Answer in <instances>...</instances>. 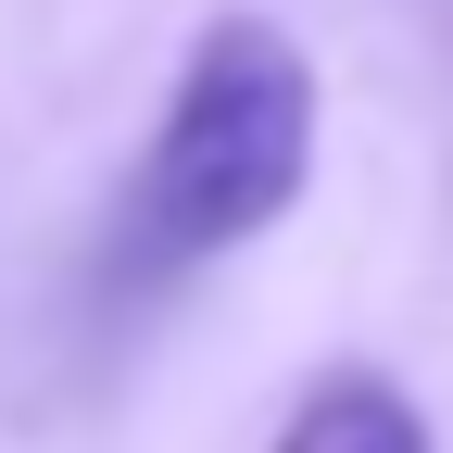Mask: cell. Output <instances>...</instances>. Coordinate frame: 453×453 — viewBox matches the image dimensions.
I'll return each mask as SVG.
<instances>
[{"label": "cell", "instance_id": "cell-1", "mask_svg": "<svg viewBox=\"0 0 453 453\" xmlns=\"http://www.w3.org/2000/svg\"><path fill=\"white\" fill-rule=\"evenodd\" d=\"M315 189V64L277 13H202L177 50V88L151 113L139 189H127V265L189 277L214 252H252Z\"/></svg>", "mask_w": 453, "mask_h": 453}, {"label": "cell", "instance_id": "cell-2", "mask_svg": "<svg viewBox=\"0 0 453 453\" xmlns=\"http://www.w3.org/2000/svg\"><path fill=\"white\" fill-rule=\"evenodd\" d=\"M265 453H428V416L390 365H315Z\"/></svg>", "mask_w": 453, "mask_h": 453}]
</instances>
